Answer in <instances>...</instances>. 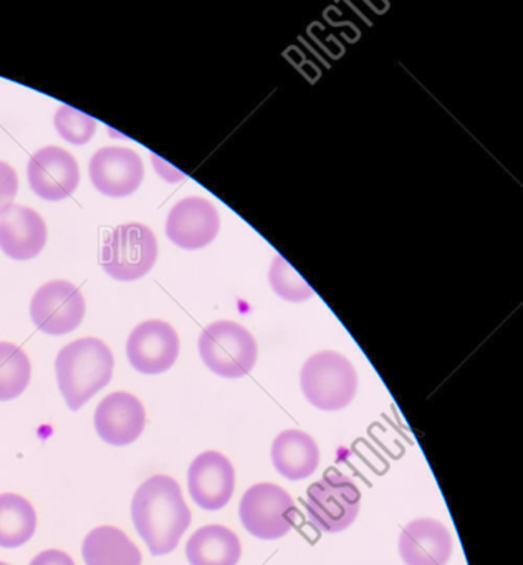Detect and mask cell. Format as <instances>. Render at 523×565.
<instances>
[{"label":"cell","instance_id":"23","mask_svg":"<svg viewBox=\"0 0 523 565\" xmlns=\"http://www.w3.org/2000/svg\"><path fill=\"white\" fill-rule=\"evenodd\" d=\"M53 124H55L60 137L68 143L76 145V147L88 143L93 135L96 134L95 118L82 114V111L75 110L68 105H62L56 110Z\"/></svg>","mask_w":523,"mask_h":565},{"label":"cell","instance_id":"5","mask_svg":"<svg viewBox=\"0 0 523 565\" xmlns=\"http://www.w3.org/2000/svg\"><path fill=\"white\" fill-rule=\"evenodd\" d=\"M305 508L314 529L324 534H338L351 527L360 514V488L341 472H327L308 489Z\"/></svg>","mask_w":523,"mask_h":565},{"label":"cell","instance_id":"24","mask_svg":"<svg viewBox=\"0 0 523 565\" xmlns=\"http://www.w3.org/2000/svg\"><path fill=\"white\" fill-rule=\"evenodd\" d=\"M19 191V178L10 164L0 161V213L12 204Z\"/></svg>","mask_w":523,"mask_h":565},{"label":"cell","instance_id":"12","mask_svg":"<svg viewBox=\"0 0 523 565\" xmlns=\"http://www.w3.org/2000/svg\"><path fill=\"white\" fill-rule=\"evenodd\" d=\"M93 186L108 198H126L141 186L145 167L129 148L106 147L93 154L88 164Z\"/></svg>","mask_w":523,"mask_h":565},{"label":"cell","instance_id":"10","mask_svg":"<svg viewBox=\"0 0 523 565\" xmlns=\"http://www.w3.org/2000/svg\"><path fill=\"white\" fill-rule=\"evenodd\" d=\"M221 230V217L211 201L191 196L179 201L169 211L166 236L172 244L185 250L209 246Z\"/></svg>","mask_w":523,"mask_h":565},{"label":"cell","instance_id":"6","mask_svg":"<svg viewBox=\"0 0 523 565\" xmlns=\"http://www.w3.org/2000/svg\"><path fill=\"white\" fill-rule=\"evenodd\" d=\"M158 260V239L145 224L116 227L102 247L103 270L113 279L129 282L145 277Z\"/></svg>","mask_w":523,"mask_h":565},{"label":"cell","instance_id":"1","mask_svg":"<svg viewBox=\"0 0 523 565\" xmlns=\"http://www.w3.org/2000/svg\"><path fill=\"white\" fill-rule=\"evenodd\" d=\"M131 519L149 552L159 557L175 551L191 525L192 514L178 481L166 475H156L136 489Z\"/></svg>","mask_w":523,"mask_h":565},{"label":"cell","instance_id":"21","mask_svg":"<svg viewBox=\"0 0 523 565\" xmlns=\"http://www.w3.org/2000/svg\"><path fill=\"white\" fill-rule=\"evenodd\" d=\"M32 376L29 356L20 347L0 342V402H10L25 392Z\"/></svg>","mask_w":523,"mask_h":565},{"label":"cell","instance_id":"16","mask_svg":"<svg viewBox=\"0 0 523 565\" xmlns=\"http://www.w3.org/2000/svg\"><path fill=\"white\" fill-rule=\"evenodd\" d=\"M46 244L42 216L30 207L10 204L0 213V249L10 259L29 260Z\"/></svg>","mask_w":523,"mask_h":565},{"label":"cell","instance_id":"4","mask_svg":"<svg viewBox=\"0 0 523 565\" xmlns=\"http://www.w3.org/2000/svg\"><path fill=\"white\" fill-rule=\"evenodd\" d=\"M199 355L215 375L242 379L257 363V342L241 323L221 320L205 327L199 337Z\"/></svg>","mask_w":523,"mask_h":565},{"label":"cell","instance_id":"20","mask_svg":"<svg viewBox=\"0 0 523 565\" xmlns=\"http://www.w3.org/2000/svg\"><path fill=\"white\" fill-rule=\"evenodd\" d=\"M35 531L36 511L32 502L15 492L0 494V547H22Z\"/></svg>","mask_w":523,"mask_h":565},{"label":"cell","instance_id":"18","mask_svg":"<svg viewBox=\"0 0 523 565\" xmlns=\"http://www.w3.org/2000/svg\"><path fill=\"white\" fill-rule=\"evenodd\" d=\"M185 557L191 565H237L242 557L241 539L225 525H204L189 537Z\"/></svg>","mask_w":523,"mask_h":565},{"label":"cell","instance_id":"8","mask_svg":"<svg viewBox=\"0 0 523 565\" xmlns=\"http://www.w3.org/2000/svg\"><path fill=\"white\" fill-rule=\"evenodd\" d=\"M85 299L78 287L52 280L36 290L30 303L33 326L46 335H65L78 329L85 317Z\"/></svg>","mask_w":523,"mask_h":565},{"label":"cell","instance_id":"2","mask_svg":"<svg viewBox=\"0 0 523 565\" xmlns=\"http://www.w3.org/2000/svg\"><path fill=\"white\" fill-rule=\"evenodd\" d=\"M115 369L111 350L98 339H79L60 350L55 360L56 383L66 406L78 412L109 385Z\"/></svg>","mask_w":523,"mask_h":565},{"label":"cell","instance_id":"9","mask_svg":"<svg viewBox=\"0 0 523 565\" xmlns=\"http://www.w3.org/2000/svg\"><path fill=\"white\" fill-rule=\"evenodd\" d=\"M126 355L129 365L142 375L168 372L179 356L178 332L162 320H146L129 333Z\"/></svg>","mask_w":523,"mask_h":565},{"label":"cell","instance_id":"14","mask_svg":"<svg viewBox=\"0 0 523 565\" xmlns=\"http://www.w3.org/2000/svg\"><path fill=\"white\" fill-rule=\"evenodd\" d=\"M93 425L106 445H132L145 431L146 409L131 393H109L96 406Z\"/></svg>","mask_w":523,"mask_h":565},{"label":"cell","instance_id":"17","mask_svg":"<svg viewBox=\"0 0 523 565\" xmlns=\"http://www.w3.org/2000/svg\"><path fill=\"white\" fill-rule=\"evenodd\" d=\"M271 462L284 478L301 481L317 471L320 465V448L308 433L285 429L274 439Z\"/></svg>","mask_w":523,"mask_h":565},{"label":"cell","instance_id":"26","mask_svg":"<svg viewBox=\"0 0 523 565\" xmlns=\"http://www.w3.org/2000/svg\"><path fill=\"white\" fill-rule=\"evenodd\" d=\"M0 565H10V564H7V562L0 561Z\"/></svg>","mask_w":523,"mask_h":565},{"label":"cell","instance_id":"22","mask_svg":"<svg viewBox=\"0 0 523 565\" xmlns=\"http://www.w3.org/2000/svg\"><path fill=\"white\" fill-rule=\"evenodd\" d=\"M268 284H270L271 290L287 302H305L314 296V290L308 286L307 280L281 256H275L271 260Z\"/></svg>","mask_w":523,"mask_h":565},{"label":"cell","instance_id":"11","mask_svg":"<svg viewBox=\"0 0 523 565\" xmlns=\"http://www.w3.org/2000/svg\"><path fill=\"white\" fill-rule=\"evenodd\" d=\"M188 489L199 508L221 511L234 494V466L222 452H202L189 466Z\"/></svg>","mask_w":523,"mask_h":565},{"label":"cell","instance_id":"13","mask_svg":"<svg viewBox=\"0 0 523 565\" xmlns=\"http://www.w3.org/2000/svg\"><path fill=\"white\" fill-rule=\"evenodd\" d=\"M26 178L36 196L46 201H63L78 188L79 168L68 151L45 147L30 158Z\"/></svg>","mask_w":523,"mask_h":565},{"label":"cell","instance_id":"19","mask_svg":"<svg viewBox=\"0 0 523 565\" xmlns=\"http://www.w3.org/2000/svg\"><path fill=\"white\" fill-rule=\"evenodd\" d=\"M86 565H141L138 545L115 525H99L86 534L82 544Z\"/></svg>","mask_w":523,"mask_h":565},{"label":"cell","instance_id":"7","mask_svg":"<svg viewBox=\"0 0 523 565\" xmlns=\"http://www.w3.org/2000/svg\"><path fill=\"white\" fill-rule=\"evenodd\" d=\"M295 504L280 486L258 482L242 495L238 518L248 534L262 541L285 537L293 525Z\"/></svg>","mask_w":523,"mask_h":565},{"label":"cell","instance_id":"3","mask_svg":"<svg viewBox=\"0 0 523 565\" xmlns=\"http://www.w3.org/2000/svg\"><path fill=\"white\" fill-rule=\"evenodd\" d=\"M301 392L314 408L338 412L351 405L357 392L353 363L338 352H318L305 362L300 373Z\"/></svg>","mask_w":523,"mask_h":565},{"label":"cell","instance_id":"15","mask_svg":"<svg viewBox=\"0 0 523 565\" xmlns=\"http://www.w3.org/2000/svg\"><path fill=\"white\" fill-rule=\"evenodd\" d=\"M452 548L449 529L436 519H416L401 531L399 555L406 565H446Z\"/></svg>","mask_w":523,"mask_h":565},{"label":"cell","instance_id":"25","mask_svg":"<svg viewBox=\"0 0 523 565\" xmlns=\"http://www.w3.org/2000/svg\"><path fill=\"white\" fill-rule=\"evenodd\" d=\"M29 565H76L66 552L58 548H49L40 552L32 558Z\"/></svg>","mask_w":523,"mask_h":565}]
</instances>
